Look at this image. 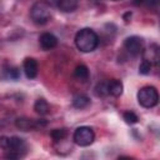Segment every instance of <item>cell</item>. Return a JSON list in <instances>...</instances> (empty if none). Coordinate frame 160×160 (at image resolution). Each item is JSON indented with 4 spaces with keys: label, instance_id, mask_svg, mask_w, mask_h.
Wrapping results in <instances>:
<instances>
[{
    "label": "cell",
    "instance_id": "obj_1",
    "mask_svg": "<svg viewBox=\"0 0 160 160\" xmlns=\"http://www.w3.org/2000/svg\"><path fill=\"white\" fill-rule=\"evenodd\" d=\"M0 149L5 151V158L19 159L28 151L26 141L19 136H0Z\"/></svg>",
    "mask_w": 160,
    "mask_h": 160
},
{
    "label": "cell",
    "instance_id": "obj_2",
    "mask_svg": "<svg viewBox=\"0 0 160 160\" xmlns=\"http://www.w3.org/2000/svg\"><path fill=\"white\" fill-rule=\"evenodd\" d=\"M74 40H75L76 48L81 52H91L99 45V36L90 28H84V29L79 30L76 32Z\"/></svg>",
    "mask_w": 160,
    "mask_h": 160
},
{
    "label": "cell",
    "instance_id": "obj_3",
    "mask_svg": "<svg viewBox=\"0 0 160 160\" xmlns=\"http://www.w3.org/2000/svg\"><path fill=\"white\" fill-rule=\"evenodd\" d=\"M30 18L36 25L46 24L51 18V6L45 0H38L30 9Z\"/></svg>",
    "mask_w": 160,
    "mask_h": 160
},
{
    "label": "cell",
    "instance_id": "obj_4",
    "mask_svg": "<svg viewBox=\"0 0 160 160\" xmlns=\"http://www.w3.org/2000/svg\"><path fill=\"white\" fill-rule=\"evenodd\" d=\"M138 101L145 109H151L159 102V92L154 86H142L138 91Z\"/></svg>",
    "mask_w": 160,
    "mask_h": 160
},
{
    "label": "cell",
    "instance_id": "obj_5",
    "mask_svg": "<svg viewBox=\"0 0 160 160\" xmlns=\"http://www.w3.org/2000/svg\"><path fill=\"white\" fill-rule=\"evenodd\" d=\"M72 140L76 145L79 146H89L94 142L95 140V132L90 126H79L75 129L74 135H72Z\"/></svg>",
    "mask_w": 160,
    "mask_h": 160
},
{
    "label": "cell",
    "instance_id": "obj_6",
    "mask_svg": "<svg viewBox=\"0 0 160 160\" xmlns=\"http://www.w3.org/2000/svg\"><path fill=\"white\" fill-rule=\"evenodd\" d=\"M124 49L132 56L140 55L144 52V40L136 35L129 36L124 40Z\"/></svg>",
    "mask_w": 160,
    "mask_h": 160
},
{
    "label": "cell",
    "instance_id": "obj_7",
    "mask_svg": "<svg viewBox=\"0 0 160 160\" xmlns=\"http://www.w3.org/2000/svg\"><path fill=\"white\" fill-rule=\"evenodd\" d=\"M15 126L22 131H30V130H38L44 126H46L45 120H34L29 118H18L15 120Z\"/></svg>",
    "mask_w": 160,
    "mask_h": 160
},
{
    "label": "cell",
    "instance_id": "obj_8",
    "mask_svg": "<svg viewBox=\"0 0 160 160\" xmlns=\"http://www.w3.org/2000/svg\"><path fill=\"white\" fill-rule=\"evenodd\" d=\"M22 70L28 79H35L38 75V70H39L38 61L34 58H26L22 62Z\"/></svg>",
    "mask_w": 160,
    "mask_h": 160
},
{
    "label": "cell",
    "instance_id": "obj_9",
    "mask_svg": "<svg viewBox=\"0 0 160 160\" xmlns=\"http://www.w3.org/2000/svg\"><path fill=\"white\" fill-rule=\"evenodd\" d=\"M39 44L42 50H52L58 45V38L51 32H42L39 38Z\"/></svg>",
    "mask_w": 160,
    "mask_h": 160
},
{
    "label": "cell",
    "instance_id": "obj_10",
    "mask_svg": "<svg viewBox=\"0 0 160 160\" xmlns=\"http://www.w3.org/2000/svg\"><path fill=\"white\" fill-rule=\"evenodd\" d=\"M0 79L2 80H11V81H18L20 79V70L19 68L14 65H5L1 69Z\"/></svg>",
    "mask_w": 160,
    "mask_h": 160
},
{
    "label": "cell",
    "instance_id": "obj_11",
    "mask_svg": "<svg viewBox=\"0 0 160 160\" xmlns=\"http://www.w3.org/2000/svg\"><path fill=\"white\" fill-rule=\"evenodd\" d=\"M56 5L62 12H72L79 6V0H56Z\"/></svg>",
    "mask_w": 160,
    "mask_h": 160
},
{
    "label": "cell",
    "instance_id": "obj_12",
    "mask_svg": "<svg viewBox=\"0 0 160 160\" xmlns=\"http://www.w3.org/2000/svg\"><path fill=\"white\" fill-rule=\"evenodd\" d=\"M108 90H109V95L111 96H120L122 94V90H124V86H122V82L118 79H112V80H109L108 82Z\"/></svg>",
    "mask_w": 160,
    "mask_h": 160
},
{
    "label": "cell",
    "instance_id": "obj_13",
    "mask_svg": "<svg viewBox=\"0 0 160 160\" xmlns=\"http://www.w3.org/2000/svg\"><path fill=\"white\" fill-rule=\"evenodd\" d=\"M34 110L40 116H45V115H48L50 112V105L45 99L40 98L34 102Z\"/></svg>",
    "mask_w": 160,
    "mask_h": 160
},
{
    "label": "cell",
    "instance_id": "obj_14",
    "mask_svg": "<svg viewBox=\"0 0 160 160\" xmlns=\"http://www.w3.org/2000/svg\"><path fill=\"white\" fill-rule=\"evenodd\" d=\"M144 59H146L151 64H158V61H159V46L156 44L150 45V48L144 52Z\"/></svg>",
    "mask_w": 160,
    "mask_h": 160
},
{
    "label": "cell",
    "instance_id": "obj_15",
    "mask_svg": "<svg viewBox=\"0 0 160 160\" xmlns=\"http://www.w3.org/2000/svg\"><path fill=\"white\" fill-rule=\"evenodd\" d=\"M90 105V99L85 94H78L72 98V106L75 109H85Z\"/></svg>",
    "mask_w": 160,
    "mask_h": 160
},
{
    "label": "cell",
    "instance_id": "obj_16",
    "mask_svg": "<svg viewBox=\"0 0 160 160\" xmlns=\"http://www.w3.org/2000/svg\"><path fill=\"white\" fill-rule=\"evenodd\" d=\"M89 75H90L89 69H88V66L84 65V64L78 65V66L75 68V70H74V78H75L76 80H79V81H86V80L89 79Z\"/></svg>",
    "mask_w": 160,
    "mask_h": 160
},
{
    "label": "cell",
    "instance_id": "obj_17",
    "mask_svg": "<svg viewBox=\"0 0 160 160\" xmlns=\"http://www.w3.org/2000/svg\"><path fill=\"white\" fill-rule=\"evenodd\" d=\"M50 136H51V139H52L55 142L62 141V140L68 136V130H66L65 128H61V129H54V130H51Z\"/></svg>",
    "mask_w": 160,
    "mask_h": 160
},
{
    "label": "cell",
    "instance_id": "obj_18",
    "mask_svg": "<svg viewBox=\"0 0 160 160\" xmlns=\"http://www.w3.org/2000/svg\"><path fill=\"white\" fill-rule=\"evenodd\" d=\"M108 82H109V80H108V81H100V82L96 84V86H95V89H94L96 96H101V98H104V96H108V95H109Z\"/></svg>",
    "mask_w": 160,
    "mask_h": 160
},
{
    "label": "cell",
    "instance_id": "obj_19",
    "mask_svg": "<svg viewBox=\"0 0 160 160\" xmlns=\"http://www.w3.org/2000/svg\"><path fill=\"white\" fill-rule=\"evenodd\" d=\"M151 69H152V64L146 59H142V61L139 65V72L141 75H149L151 72Z\"/></svg>",
    "mask_w": 160,
    "mask_h": 160
},
{
    "label": "cell",
    "instance_id": "obj_20",
    "mask_svg": "<svg viewBox=\"0 0 160 160\" xmlns=\"http://www.w3.org/2000/svg\"><path fill=\"white\" fill-rule=\"evenodd\" d=\"M132 4L136 6H144V8H156L159 4V0H134Z\"/></svg>",
    "mask_w": 160,
    "mask_h": 160
},
{
    "label": "cell",
    "instance_id": "obj_21",
    "mask_svg": "<svg viewBox=\"0 0 160 160\" xmlns=\"http://www.w3.org/2000/svg\"><path fill=\"white\" fill-rule=\"evenodd\" d=\"M122 118H124L125 122H126V124H130V125L136 124V122L139 121V118H138V115H136L134 111H125V112L122 114Z\"/></svg>",
    "mask_w": 160,
    "mask_h": 160
}]
</instances>
